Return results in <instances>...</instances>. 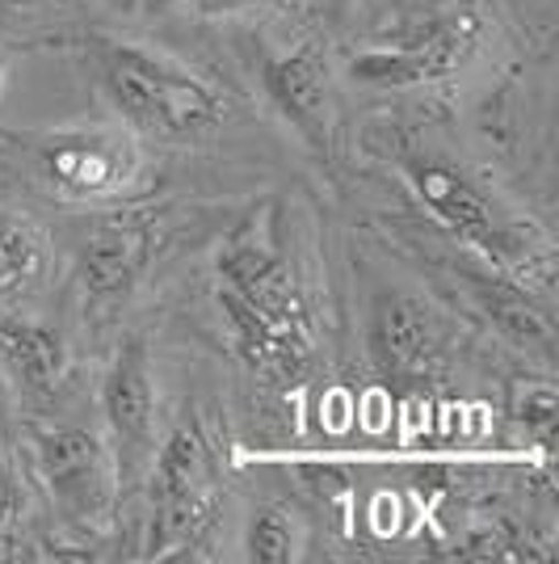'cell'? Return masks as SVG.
I'll use <instances>...</instances> for the list:
<instances>
[{
	"mask_svg": "<svg viewBox=\"0 0 559 564\" xmlns=\"http://www.w3.org/2000/svg\"><path fill=\"white\" fill-rule=\"evenodd\" d=\"M106 4H110V9H122V13H135L143 0H106Z\"/></svg>",
	"mask_w": 559,
	"mask_h": 564,
	"instance_id": "ffe728a7",
	"label": "cell"
},
{
	"mask_svg": "<svg viewBox=\"0 0 559 564\" xmlns=\"http://www.w3.org/2000/svg\"><path fill=\"white\" fill-rule=\"evenodd\" d=\"M101 413L114 434L118 485H127L152 468L156 455V383L140 337L122 341V350L114 354L101 379Z\"/></svg>",
	"mask_w": 559,
	"mask_h": 564,
	"instance_id": "8992f818",
	"label": "cell"
},
{
	"mask_svg": "<svg viewBox=\"0 0 559 564\" xmlns=\"http://www.w3.org/2000/svg\"><path fill=\"white\" fill-rule=\"evenodd\" d=\"M0 85H4V76H0Z\"/></svg>",
	"mask_w": 559,
	"mask_h": 564,
	"instance_id": "44dd1931",
	"label": "cell"
},
{
	"mask_svg": "<svg viewBox=\"0 0 559 564\" xmlns=\"http://www.w3.org/2000/svg\"><path fill=\"white\" fill-rule=\"evenodd\" d=\"M219 286L235 291L244 304H253L256 312L274 316L282 325L295 329H316L311 321V304H307L304 286L295 279V270L286 265L278 249H270L261 236L235 232L223 249H219Z\"/></svg>",
	"mask_w": 559,
	"mask_h": 564,
	"instance_id": "ba28073f",
	"label": "cell"
},
{
	"mask_svg": "<svg viewBox=\"0 0 559 564\" xmlns=\"http://www.w3.org/2000/svg\"><path fill=\"white\" fill-rule=\"evenodd\" d=\"M265 94L316 152H325L332 140V68L325 51L304 43L274 55L265 64Z\"/></svg>",
	"mask_w": 559,
	"mask_h": 564,
	"instance_id": "7c38bea8",
	"label": "cell"
},
{
	"mask_svg": "<svg viewBox=\"0 0 559 564\" xmlns=\"http://www.w3.org/2000/svg\"><path fill=\"white\" fill-rule=\"evenodd\" d=\"M480 304L489 312V321L509 337L513 346H530V350H551L556 325L547 316V307L535 304L530 291H522L517 282L480 279Z\"/></svg>",
	"mask_w": 559,
	"mask_h": 564,
	"instance_id": "9a60e30c",
	"label": "cell"
},
{
	"mask_svg": "<svg viewBox=\"0 0 559 564\" xmlns=\"http://www.w3.org/2000/svg\"><path fill=\"white\" fill-rule=\"evenodd\" d=\"M244 547H249V561L291 564V561H299L304 535H299V522L291 518V510H282V506H261V510L249 518Z\"/></svg>",
	"mask_w": 559,
	"mask_h": 564,
	"instance_id": "2e32d148",
	"label": "cell"
},
{
	"mask_svg": "<svg viewBox=\"0 0 559 564\" xmlns=\"http://www.w3.org/2000/svg\"><path fill=\"white\" fill-rule=\"evenodd\" d=\"M509 413L517 425H526V434H538L542 443H551V430H556L559 397L551 383H517L509 400Z\"/></svg>",
	"mask_w": 559,
	"mask_h": 564,
	"instance_id": "e0dca14e",
	"label": "cell"
},
{
	"mask_svg": "<svg viewBox=\"0 0 559 564\" xmlns=\"http://www.w3.org/2000/svg\"><path fill=\"white\" fill-rule=\"evenodd\" d=\"M404 173H408V186L417 189V198L425 203V212L434 215L446 232L467 240L496 265L530 270L535 245L513 219L501 215L496 198L475 177H467L463 169L442 156H408Z\"/></svg>",
	"mask_w": 559,
	"mask_h": 564,
	"instance_id": "7a4b0ae2",
	"label": "cell"
},
{
	"mask_svg": "<svg viewBox=\"0 0 559 564\" xmlns=\"http://www.w3.org/2000/svg\"><path fill=\"white\" fill-rule=\"evenodd\" d=\"M101 85L131 131L161 143H189L219 127L223 101L202 76L161 51L106 47Z\"/></svg>",
	"mask_w": 559,
	"mask_h": 564,
	"instance_id": "6da1fadb",
	"label": "cell"
},
{
	"mask_svg": "<svg viewBox=\"0 0 559 564\" xmlns=\"http://www.w3.org/2000/svg\"><path fill=\"white\" fill-rule=\"evenodd\" d=\"M135 173H140V152L122 131L76 127L43 143V177L76 203L114 198L135 182Z\"/></svg>",
	"mask_w": 559,
	"mask_h": 564,
	"instance_id": "52a82bcc",
	"label": "cell"
},
{
	"mask_svg": "<svg viewBox=\"0 0 559 564\" xmlns=\"http://www.w3.org/2000/svg\"><path fill=\"white\" fill-rule=\"evenodd\" d=\"M0 371L22 392L47 397L68 371V346L47 321L22 307H0Z\"/></svg>",
	"mask_w": 559,
	"mask_h": 564,
	"instance_id": "4fadbf2b",
	"label": "cell"
},
{
	"mask_svg": "<svg viewBox=\"0 0 559 564\" xmlns=\"http://www.w3.org/2000/svg\"><path fill=\"white\" fill-rule=\"evenodd\" d=\"M18 510H22V494H18V485H13L9 468L0 464V527H9V522L18 518Z\"/></svg>",
	"mask_w": 559,
	"mask_h": 564,
	"instance_id": "ac0fdd59",
	"label": "cell"
},
{
	"mask_svg": "<svg viewBox=\"0 0 559 564\" xmlns=\"http://www.w3.org/2000/svg\"><path fill=\"white\" fill-rule=\"evenodd\" d=\"M215 300H219V312H223V325H228L235 354L244 358V367H253L256 376L274 379V383H295L311 367L316 329L282 325L274 316L256 312L253 304H244L228 286H219Z\"/></svg>",
	"mask_w": 559,
	"mask_h": 564,
	"instance_id": "30bf717a",
	"label": "cell"
},
{
	"mask_svg": "<svg viewBox=\"0 0 559 564\" xmlns=\"http://www.w3.org/2000/svg\"><path fill=\"white\" fill-rule=\"evenodd\" d=\"M51 270V236L18 212H0V307L30 300Z\"/></svg>",
	"mask_w": 559,
	"mask_h": 564,
	"instance_id": "5bb4252c",
	"label": "cell"
},
{
	"mask_svg": "<svg viewBox=\"0 0 559 564\" xmlns=\"http://www.w3.org/2000/svg\"><path fill=\"white\" fill-rule=\"evenodd\" d=\"M371 354L374 367L396 383L434 379L446 354L434 307L417 295H404V291L383 295L371 312Z\"/></svg>",
	"mask_w": 559,
	"mask_h": 564,
	"instance_id": "9c48e42d",
	"label": "cell"
},
{
	"mask_svg": "<svg viewBox=\"0 0 559 564\" xmlns=\"http://www.w3.org/2000/svg\"><path fill=\"white\" fill-rule=\"evenodd\" d=\"M152 552H186L215 522V459L198 425H177L152 455Z\"/></svg>",
	"mask_w": 559,
	"mask_h": 564,
	"instance_id": "3957f363",
	"label": "cell"
},
{
	"mask_svg": "<svg viewBox=\"0 0 559 564\" xmlns=\"http://www.w3.org/2000/svg\"><path fill=\"white\" fill-rule=\"evenodd\" d=\"M34 464L51 501L76 522H97L110 514L118 494L114 451L80 425H47L34 438Z\"/></svg>",
	"mask_w": 559,
	"mask_h": 564,
	"instance_id": "5b68a950",
	"label": "cell"
},
{
	"mask_svg": "<svg viewBox=\"0 0 559 564\" xmlns=\"http://www.w3.org/2000/svg\"><path fill=\"white\" fill-rule=\"evenodd\" d=\"M484 22L475 13H442L434 22L417 25L413 34L396 39L392 47H371L353 55V80L379 85V89H413V85H434L463 68L480 47Z\"/></svg>",
	"mask_w": 559,
	"mask_h": 564,
	"instance_id": "277c9868",
	"label": "cell"
},
{
	"mask_svg": "<svg viewBox=\"0 0 559 564\" xmlns=\"http://www.w3.org/2000/svg\"><path fill=\"white\" fill-rule=\"evenodd\" d=\"M147 265H152V228L140 215L97 219L76 249L80 282L101 304H114L122 295H131Z\"/></svg>",
	"mask_w": 559,
	"mask_h": 564,
	"instance_id": "8fae6325",
	"label": "cell"
},
{
	"mask_svg": "<svg viewBox=\"0 0 559 564\" xmlns=\"http://www.w3.org/2000/svg\"><path fill=\"white\" fill-rule=\"evenodd\" d=\"M256 0H198V9L202 13H240V9H249Z\"/></svg>",
	"mask_w": 559,
	"mask_h": 564,
	"instance_id": "d6986e66",
	"label": "cell"
}]
</instances>
